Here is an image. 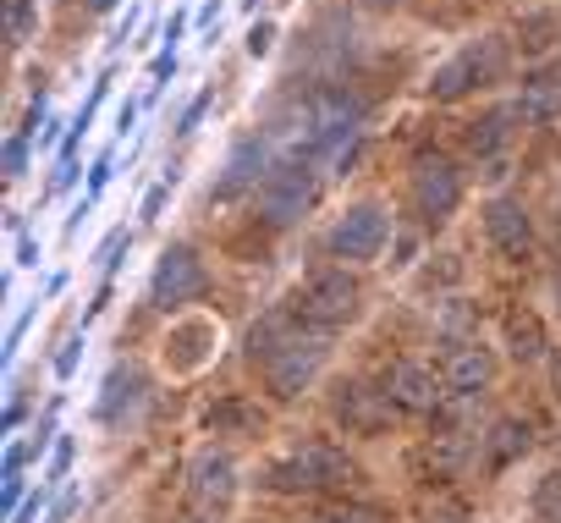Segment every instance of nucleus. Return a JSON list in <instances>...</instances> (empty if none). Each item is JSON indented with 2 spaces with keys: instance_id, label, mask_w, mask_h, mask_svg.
<instances>
[{
  "instance_id": "obj_21",
  "label": "nucleus",
  "mask_w": 561,
  "mask_h": 523,
  "mask_svg": "<svg viewBox=\"0 0 561 523\" xmlns=\"http://www.w3.org/2000/svg\"><path fill=\"white\" fill-rule=\"evenodd\" d=\"M204 424H209L215 435H253V430H259V408L242 402V397H226V402H215V408L204 413Z\"/></svg>"
},
{
  "instance_id": "obj_24",
  "label": "nucleus",
  "mask_w": 561,
  "mask_h": 523,
  "mask_svg": "<svg viewBox=\"0 0 561 523\" xmlns=\"http://www.w3.org/2000/svg\"><path fill=\"white\" fill-rule=\"evenodd\" d=\"M127 248H133V226H116V231H111V237L94 248V265H100V271H116Z\"/></svg>"
},
{
  "instance_id": "obj_13",
  "label": "nucleus",
  "mask_w": 561,
  "mask_h": 523,
  "mask_svg": "<svg viewBox=\"0 0 561 523\" xmlns=\"http://www.w3.org/2000/svg\"><path fill=\"white\" fill-rule=\"evenodd\" d=\"M187 490H193L198 507H226V501L237 496V463H231L226 452L204 446V452L187 463Z\"/></svg>"
},
{
  "instance_id": "obj_23",
  "label": "nucleus",
  "mask_w": 561,
  "mask_h": 523,
  "mask_svg": "<svg viewBox=\"0 0 561 523\" xmlns=\"http://www.w3.org/2000/svg\"><path fill=\"white\" fill-rule=\"evenodd\" d=\"M528 507H534V518H539V523H561V468H550V474H539V479H534Z\"/></svg>"
},
{
  "instance_id": "obj_37",
  "label": "nucleus",
  "mask_w": 561,
  "mask_h": 523,
  "mask_svg": "<svg viewBox=\"0 0 561 523\" xmlns=\"http://www.w3.org/2000/svg\"><path fill=\"white\" fill-rule=\"evenodd\" d=\"M133 127H138V105H133V100H127V105H122V111H116V133H122V138H127V133H133Z\"/></svg>"
},
{
  "instance_id": "obj_30",
  "label": "nucleus",
  "mask_w": 561,
  "mask_h": 523,
  "mask_svg": "<svg viewBox=\"0 0 561 523\" xmlns=\"http://www.w3.org/2000/svg\"><path fill=\"white\" fill-rule=\"evenodd\" d=\"M111 171H116V160H111V155H100V160L89 166V187H83V198H100V193L111 187Z\"/></svg>"
},
{
  "instance_id": "obj_40",
  "label": "nucleus",
  "mask_w": 561,
  "mask_h": 523,
  "mask_svg": "<svg viewBox=\"0 0 561 523\" xmlns=\"http://www.w3.org/2000/svg\"><path fill=\"white\" fill-rule=\"evenodd\" d=\"M424 523H462V512H451V507H440V512H430Z\"/></svg>"
},
{
  "instance_id": "obj_26",
  "label": "nucleus",
  "mask_w": 561,
  "mask_h": 523,
  "mask_svg": "<svg viewBox=\"0 0 561 523\" xmlns=\"http://www.w3.org/2000/svg\"><path fill=\"white\" fill-rule=\"evenodd\" d=\"M320 523H391L380 507H364V501H347V507H331L320 512Z\"/></svg>"
},
{
  "instance_id": "obj_36",
  "label": "nucleus",
  "mask_w": 561,
  "mask_h": 523,
  "mask_svg": "<svg viewBox=\"0 0 561 523\" xmlns=\"http://www.w3.org/2000/svg\"><path fill=\"white\" fill-rule=\"evenodd\" d=\"M182 34H187V12H176V18L165 23V45H160V50H176V45H182Z\"/></svg>"
},
{
  "instance_id": "obj_29",
  "label": "nucleus",
  "mask_w": 561,
  "mask_h": 523,
  "mask_svg": "<svg viewBox=\"0 0 561 523\" xmlns=\"http://www.w3.org/2000/svg\"><path fill=\"white\" fill-rule=\"evenodd\" d=\"M171 187H176V182H154V187L144 193V204H138V220H144V226H149V220H160V209H165Z\"/></svg>"
},
{
  "instance_id": "obj_25",
  "label": "nucleus",
  "mask_w": 561,
  "mask_h": 523,
  "mask_svg": "<svg viewBox=\"0 0 561 523\" xmlns=\"http://www.w3.org/2000/svg\"><path fill=\"white\" fill-rule=\"evenodd\" d=\"M550 34H556V18H523V29H517V39H523V50L528 56H539V50H550Z\"/></svg>"
},
{
  "instance_id": "obj_15",
  "label": "nucleus",
  "mask_w": 561,
  "mask_h": 523,
  "mask_svg": "<svg viewBox=\"0 0 561 523\" xmlns=\"http://www.w3.org/2000/svg\"><path fill=\"white\" fill-rule=\"evenodd\" d=\"M490 375H495V359H490V348H479V342H468V348H457L451 359H446V391H457V397H479L484 386H490Z\"/></svg>"
},
{
  "instance_id": "obj_41",
  "label": "nucleus",
  "mask_w": 561,
  "mask_h": 523,
  "mask_svg": "<svg viewBox=\"0 0 561 523\" xmlns=\"http://www.w3.org/2000/svg\"><path fill=\"white\" fill-rule=\"evenodd\" d=\"M83 7H89V12H111V7H116V0H83Z\"/></svg>"
},
{
  "instance_id": "obj_14",
  "label": "nucleus",
  "mask_w": 561,
  "mask_h": 523,
  "mask_svg": "<svg viewBox=\"0 0 561 523\" xmlns=\"http://www.w3.org/2000/svg\"><path fill=\"white\" fill-rule=\"evenodd\" d=\"M440 386H446V380H435V369H424V364H397V369L386 375V397H391L397 408H413V413L440 408Z\"/></svg>"
},
{
  "instance_id": "obj_7",
  "label": "nucleus",
  "mask_w": 561,
  "mask_h": 523,
  "mask_svg": "<svg viewBox=\"0 0 561 523\" xmlns=\"http://www.w3.org/2000/svg\"><path fill=\"white\" fill-rule=\"evenodd\" d=\"M325 359H331V331H304V320H298V331L287 337V348L264 364L270 397H298V391L320 375Z\"/></svg>"
},
{
  "instance_id": "obj_32",
  "label": "nucleus",
  "mask_w": 561,
  "mask_h": 523,
  "mask_svg": "<svg viewBox=\"0 0 561 523\" xmlns=\"http://www.w3.org/2000/svg\"><path fill=\"white\" fill-rule=\"evenodd\" d=\"M149 78H154L149 89H165V83L176 78V50H160V56H154V67H149Z\"/></svg>"
},
{
  "instance_id": "obj_16",
  "label": "nucleus",
  "mask_w": 561,
  "mask_h": 523,
  "mask_svg": "<svg viewBox=\"0 0 561 523\" xmlns=\"http://www.w3.org/2000/svg\"><path fill=\"white\" fill-rule=\"evenodd\" d=\"M512 122H523V116H517V105H495V111L473 116L462 138H468V149H473L479 160H490V155H501V149L512 144Z\"/></svg>"
},
{
  "instance_id": "obj_20",
  "label": "nucleus",
  "mask_w": 561,
  "mask_h": 523,
  "mask_svg": "<svg viewBox=\"0 0 561 523\" xmlns=\"http://www.w3.org/2000/svg\"><path fill=\"white\" fill-rule=\"evenodd\" d=\"M506 348H512V359H539L545 353V326H539V315H528V309H512L506 315Z\"/></svg>"
},
{
  "instance_id": "obj_9",
  "label": "nucleus",
  "mask_w": 561,
  "mask_h": 523,
  "mask_svg": "<svg viewBox=\"0 0 561 523\" xmlns=\"http://www.w3.org/2000/svg\"><path fill=\"white\" fill-rule=\"evenodd\" d=\"M413 204L424 220H451L462 204V171L446 155H419L413 160Z\"/></svg>"
},
{
  "instance_id": "obj_1",
  "label": "nucleus",
  "mask_w": 561,
  "mask_h": 523,
  "mask_svg": "<svg viewBox=\"0 0 561 523\" xmlns=\"http://www.w3.org/2000/svg\"><path fill=\"white\" fill-rule=\"evenodd\" d=\"M314 198H320V171H314V160H304V155L275 160V166H270V177H264V182H259V193H253L259 220H264V226H275V231H287V226L309 220Z\"/></svg>"
},
{
  "instance_id": "obj_27",
  "label": "nucleus",
  "mask_w": 561,
  "mask_h": 523,
  "mask_svg": "<svg viewBox=\"0 0 561 523\" xmlns=\"http://www.w3.org/2000/svg\"><path fill=\"white\" fill-rule=\"evenodd\" d=\"M242 50H248L253 61H264V56L275 50V23H270V18H259V23H248V34H242Z\"/></svg>"
},
{
  "instance_id": "obj_44",
  "label": "nucleus",
  "mask_w": 561,
  "mask_h": 523,
  "mask_svg": "<svg viewBox=\"0 0 561 523\" xmlns=\"http://www.w3.org/2000/svg\"><path fill=\"white\" fill-rule=\"evenodd\" d=\"M550 78H556V83H561V61H556V72H550Z\"/></svg>"
},
{
  "instance_id": "obj_34",
  "label": "nucleus",
  "mask_w": 561,
  "mask_h": 523,
  "mask_svg": "<svg viewBox=\"0 0 561 523\" xmlns=\"http://www.w3.org/2000/svg\"><path fill=\"white\" fill-rule=\"evenodd\" d=\"M204 105H209V89H204V94H198V100H193V105L176 116V133H193V127H198V116H204Z\"/></svg>"
},
{
  "instance_id": "obj_28",
  "label": "nucleus",
  "mask_w": 561,
  "mask_h": 523,
  "mask_svg": "<svg viewBox=\"0 0 561 523\" xmlns=\"http://www.w3.org/2000/svg\"><path fill=\"white\" fill-rule=\"evenodd\" d=\"M28 144H34L28 133H12V138H7V182H18V177L28 171Z\"/></svg>"
},
{
  "instance_id": "obj_38",
  "label": "nucleus",
  "mask_w": 561,
  "mask_h": 523,
  "mask_svg": "<svg viewBox=\"0 0 561 523\" xmlns=\"http://www.w3.org/2000/svg\"><path fill=\"white\" fill-rule=\"evenodd\" d=\"M468 326V309H462V298H451V309H446V331H462Z\"/></svg>"
},
{
  "instance_id": "obj_18",
  "label": "nucleus",
  "mask_w": 561,
  "mask_h": 523,
  "mask_svg": "<svg viewBox=\"0 0 561 523\" xmlns=\"http://www.w3.org/2000/svg\"><path fill=\"white\" fill-rule=\"evenodd\" d=\"M484 441V463L490 468H506L512 457H523L528 452V424H517V419H501V424H490V435H479Z\"/></svg>"
},
{
  "instance_id": "obj_11",
  "label": "nucleus",
  "mask_w": 561,
  "mask_h": 523,
  "mask_svg": "<svg viewBox=\"0 0 561 523\" xmlns=\"http://www.w3.org/2000/svg\"><path fill=\"white\" fill-rule=\"evenodd\" d=\"M391 397L386 391H375V386H364V380H342L336 386V397H331V413H336V424H347L353 435H375L386 419H391Z\"/></svg>"
},
{
  "instance_id": "obj_3",
  "label": "nucleus",
  "mask_w": 561,
  "mask_h": 523,
  "mask_svg": "<svg viewBox=\"0 0 561 523\" xmlns=\"http://www.w3.org/2000/svg\"><path fill=\"white\" fill-rule=\"evenodd\" d=\"M386 242H391V209H386L380 198L347 204V209L331 220V231H325L331 259H347V265H369V259L386 253Z\"/></svg>"
},
{
  "instance_id": "obj_6",
  "label": "nucleus",
  "mask_w": 561,
  "mask_h": 523,
  "mask_svg": "<svg viewBox=\"0 0 561 523\" xmlns=\"http://www.w3.org/2000/svg\"><path fill=\"white\" fill-rule=\"evenodd\" d=\"M204 287H209V271H204V259H198L193 242L160 248L154 276H149V304H154V309L176 315V309H187L193 298H204Z\"/></svg>"
},
{
  "instance_id": "obj_17",
  "label": "nucleus",
  "mask_w": 561,
  "mask_h": 523,
  "mask_svg": "<svg viewBox=\"0 0 561 523\" xmlns=\"http://www.w3.org/2000/svg\"><path fill=\"white\" fill-rule=\"evenodd\" d=\"M517 116H523V127H550L561 116V83L550 72L545 78H528L523 94H517Z\"/></svg>"
},
{
  "instance_id": "obj_35",
  "label": "nucleus",
  "mask_w": 561,
  "mask_h": 523,
  "mask_svg": "<svg viewBox=\"0 0 561 523\" xmlns=\"http://www.w3.org/2000/svg\"><path fill=\"white\" fill-rule=\"evenodd\" d=\"M72 468V435H61V446H56V457H50V479H61Z\"/></svg>"
},
{
  "instance_id": "obj_10",
  "label": "nucleus",
  "mask_w": 561,
  "mask_h": 523,
  "mask_svg": "<svg viewBox=\"0 0 561 523\" xmlns=\"http://www.w3.org/2000/svg\"><path fill=\"white\" fill-rule=\"evenodd\" d=\"M484 237H490V248H495V253H506V259H523V253L534 248V220H528L523 198H506V193H495V198L484 204Z\"/></svg>"
},
{
  "instance_id": "obj_22",
  "label": "nucleus",
  "mask_w": 561,
  "mask_h": 523,
  "mask_svg": "<svg viewBox=\"0 0 561 523\" xmlns=\"http://www.w3.org/2000/svg\"><path fill=\"white\" fill-rule=\"evenodd\" d=\"M0 34H7V50H23L39 34V0H7V12H0Z\"/></svg>"
},
{
  "instance_id": "obj_4",
  "label": "nucleus",
  "mask_w": 561,
  "mask_h": 523,
  "mask_svg": "<svg viewBox=\"0 0 561 523\" xmlns=\"http://www.w3.org/2000/svg\"><path fill=\"white\" fill-rule=\"evenodd\" d=\"M347 479H353V457L336 452L331 441H309L287 457H275L270 474H264L270 490H336Z\"/></svg>"
},
{
  "instance_id": "obj_12",
  "label": "nucleus",
  "mask_w": 561,
  "mask_h": 523,
  "mask_svg": "<svg viewBox=\"0 0 561 523\" xmlns=\"http://www.w3.org/2000/svg\"><path fill=\"white\" fill-rule=\"evenodd\" d=\"M144 402H149V375L138 369V364H116L111 375H105V386H100V424H127V419H138L144 413Z\"/></svg>"
},
{
  "instance_id": "obj_31",
  "label": "nucleus",
  "mask_w": 561,
  "mask_h": 523,
  "mask_svg": "<svg viewBox=\"0 0 561 523\" xmlns=\"http://www.w3.org/2000/svg\"><path fill=\"white\" fill-rule=\"evenodd\" d=\"M78 359H83V331H78V337H67V342H61V353H56V375H61V380H67V375H72V369H78Z\"/></svg>"
},
{
  "instance_id": "obj_8",
  "label": "nucleus",
  "mask_w": 561,
  "mask_h": 523,
  "mask_svg": "<svg viewBox=\"0 0 561 523\" xmlns=\"http://www.w3.org/2000/svg\"><path fill=\"white\" fill-rule=\"evenodd\" d=\"M270 166H275V155H270V133H248V138H237V144L226 149V166H220L209 198H215V204H237L242 193H259V182L270 177Z\"/></svg>"
},
{
  "instance_id": "obj_19",
  "label": "nucleus",
  "mask_w": 561,
  "mask_h": 523,
  "mask_svg": "<svg viewBox=\"0 0 561 523\" xmlns=\"http://www.w3.org/2000/svg\"><path fill=\"white\" fill-rule=\"evenodd\" d=\"M198 342H215V326H204V320L171 326V342H165L171 364H176V369H198V364H204V348H198Z\"/></svg>"
},
{
  "instance_id": "obj_42",
  "label": "nucleus",
  "mask_w": 561,
  "mask_h": 523,
  "mask_svg": "<svg viewBox=\"0 0 561 523\" xmlns=\"http://www.w3.org/2000/svg\"><path fill=\"white\" fill-rule=\"evenodd\" d=\"M364 7H397V0H364Z\"/></svg>"
},
{
  "instance_id": "obj_2",
  "label": "nucleus",
  "mask_w": 561,
  "mask_h": 523,
  "mask_svg": "<svg viewBox=\"0 0 561 523\" xmlns=\"http://www.w3.org/2000/svg\"><path fill=\"white\" fill-rule=\"evenodd\" d=\"M506 67H512V45H506L501 34H484V39L462 45L451 61H440V67L430 72V100L451 105V100H462V94H473V89H490V83L506 78Z\"/></svg>"
},
{
  "instance_id": "obj_43",
  "label": "nucleus",
  "mask_w": 561,
  "mask_h": 523,
  "mask_svg": "<svg viewBox=\"0 0 561 523\" xmlns=\"http://www.w3.org/2000/svg\"><path fill=\"white\" fill-rule=\"evenodd\" d=\"M556 309H561V276H556Z\"/></svg>"
},
{
  "instance_id": "obj_39",
  "label": "nucleus",
  "mask_w": 561,
  "mask_h": 523,
  "mask_svg": "<svg viewBox=\"0 0 561 523\" xmlns=\"http://www.w3.org/2000/svg\"><path fill=\"white\" fill-rule=\"evenodd\" d=\"M550 391L561 397V348H556V359H550Z\"/></svg>"
},
{
  "instance_id": "obj_33",
  "label": "nucleus",
  "mask_w": 561,
  "mask_h": 523,
  "mask_svg": "<svg viewBox=\"0 0 561 523\" xmlns=\"http://www.w3.org/2000/svg\"><path fill=\"white\" fill-rule=\"evenodd\" d=\"M39 259H45V248H39V237H28V231H23V237H18V265L28 271V265H39Z\"/></svg>"
},
{
  "instance_id": "obj_5",
  "label": "nucleus",
  "mask_w": 561,
  "mask_h": 523,
  "mask_svg": "<svg viewBox=\"0 0 561 523\" xmlns=\"http://www.w3.org/2000/svg\"><path fill=\"white\" fill-rule=\"evenodd\" d=\"M358 309H364V287H358L353 271H320V276H309V282L298 287V298H293V315H298L309 331H336V326H347Z\"/></svg>"
}]
</instances>
